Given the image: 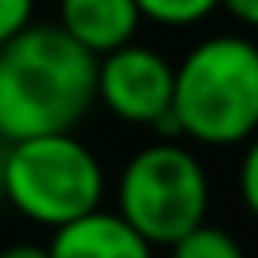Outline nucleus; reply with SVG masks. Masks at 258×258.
Returning <instances> with one entry per match:
<instances>
[{
	"instance_id": "nucleus-10",
	"label": "nucleus",
	"mask_w": 258,
	"mask_h": 258,
	"mask_svg": "<svg viewBox=\"0 0 258 258\" xmlns=\"http://www.w3.org/2000/svg\"><path fill=\"white\" fill-rule=\"evenodd\" d=\"M239 198L258 217V133L247 141V152H243V163H239Z\"/></svg>"
},
{
	"instance_id": "nucleus-7",
	"label": "nucleus",
	"mask_w": 258,
	"mask_h": 258,
	"mask_svg": "<svg viewBox=\"0 0 258 258\" xmlns=\"http://www.w3.org/2000/svg\"><path fill=\"white\" fill-rule=\"evenodd\" d=\"M57 27L91 57L133 42L141 12L133 0H57Z\"/></svg>"
},
{
	"instance_id": "nucleus-8",
	"label": "nucleus",
	"mask_w": 258,
	"mask_h": 258,
	"mask_svg": "<svg viewBox=\"0 0 258 258\" xmlns=\"http://www.w3.org/2000/svg\"><path fill=\"white\" fill-rule=\"evenodd\" d=\"M171 258H247V250L239 247L232 232L217 224H198L182 235V239L171 243Z\"/></svg>"
},
{
	"instance_id": "nucleus-4",
	"label": "nucleus",
	"mask_w": 258,
	"mask_h": 258,
	"mask_svg": "<svg viewBox=\"0 0 258 258\" xmlns=\"http://www.w3.org/2000/svg\"><path fill=\"white\" fill-rule=\"evenodd\" d=\"M209 175L178 141H156L129 156L118 175V217L152 247H171L190 228L205 224Z\"/></svg>"
},
{
	"instance_id": "nucleus-9",
	"label": "nucleus",
	"mask_w": 258,
	"mask_h": 258,
	"mask_svg": "<svg viewBox=\"0 0 258 258\" xmlns=\"http://www.w3.org/2000/svg\"><path fill=\"white\" fill-rule=\"evenodd\" d=\"M141 19H152L163 27H190L220 8V0H133Z\"/></svg>"
},
{
	"instance_id": "nucleus-13",
	"label": "nucleus",
	"mask_w": 258,
	"mask_h": 258,
	"mask_svg": "<svg viewBox=\"0 0 258 258\" xmlns=\"http://www.w3.org/2000/svg\"><path fill=\"white\" fill-rule=\"evenodd\" d=\"M0 258H49V250L42 243H8L0 250Z\"/></svg>"
},
{
	"instance_id": "nucleus-5",
	"label": "nucleus",
	"mask_w": 258,
	"mask_h": 258,
	"mask_svg": "<svg viewBox=\"0 0 258 258\" xmlns=\"http://www.w3.org/2000/svg\"><path fill=\"white\" fill-rule=\"evenodd\" d=\"M175 64L152 46L129 42L95 57V99L129 125L156 129L171 114Z\"/></svg>"
},
{
	"instance_id": "nucleus-2",
	"label": "nucleus",
	"mask_w": 258,
	"mask_h": 258,
	"mask_svg": "<svg viewBox=\"0 0 258 258\" xmlns=\"http://www.w3.org/2000/svg\"><path fill=\"white\" fill-rule=\"evenodd\" d=\"M171 118L198 145H243L258 133V46L213 34L175 64Z\"/></svg>"
},
{
	"instance_id": "nucleus-11",
	"label": "nucleus",
	"mask_w": 258,
	"mask_h": 258,
	"mask_svg": "<svg viewBox=\"0 0 258 258\" xmlns=\"http://www.w3.org/2000/svg\"><path fill=\"white\" fill-rule=\"evenodd\" d=\"M34 16V0H0V46L16 38Z\"/></svg>"
},
{
	"instance_id": "nucleus-6",
	"label": "nucleus",
	"mask_w": 258,
	"mask_h": 258,
	"mask_svg": "<svg viewBox=\"0 0 258 258\" xmlns=\"http://www.w3.org/2000/svg\"><path fill=\"white\" fill-rule=\"evenodd\" d=\"M46 250L49 258H152V243L106 209H91L53 228Z\"/></svg>"
},
{
	"instance_id": "nucleus-12",
	"label": "nucleus",
	"mask_w": 258,
	"mask_h": 258,
	"mask_svg": "<svg viewBox=\"0 0 258 258\" xmlns=\"http://www.w3.org/2000/svg\"><path fill=\"white\" fill-rule=\"evenodd\" d=\"M220 8H228L239 23H247V27L258 31V0H220Z\"/></svg>"
},
{
	"instance_id": "nucleus-1",
	"label": "nucleus",
	"mask_w": 258,
	"mask_h": 258,
	"mask_svg": "<svg viewBox=\"0 0 258 258\" xmlns=\"http://www.w3.org/2000/svg\"><path fill=\"white\" fill-rule=\"evenodd\" d=\"M95 103V57L57 23H27L0 46V137L73 133Z\"/></svg>"
},
{
	"instance_id": "nucleus-3",
	"label": "nucleus",
	"mask_w": 258,
	"mask_h": 258,
	"mask_svg": "<svg viewBox=\"0 0 258 258\" xmlns=\"http://www.w3.org/2000/svg\"><path fill=\"white\" fill-rule=\"evenodd\" d=\"M103 190V163L73 133H46V137H27L8 145L4 202L34 224H69V220L99 209Z\"/></svg>"
},
{
	"instance_id": "nucleus-14",
	"label": "nucleus",
	"mask_w": 258,
	"mask_h": 258,
	"mask_svg": "<svg viewBox=\"0 0 258 258\" xmlns=\"http://www.w3.org/2000/svg\"><path fill=\"white\" fill-rule=\"evenodd\" d=\"M4 160H8V141L0 137V202H4Z\"/></svg>"
}]
</instances>
